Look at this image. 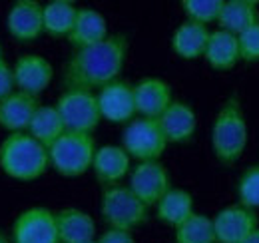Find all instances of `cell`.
Wrapping results in <instances>:
<instances>
[{"mask_svg":"<svg viewBox=\"0 0 259 243\" xmlns=\"http://www.w3.org/2000/svg\"><path fill=\"white\" fill-rule=\"evenodd\" d=\"M56 215V229L60 243H90L96 241V223L92 215L76 208H66Z\"/></svg>","mask_w":259,"mask_h":243,"instance_id":"obj_18","label":"cell"},{"mask_svg":"<svg viewBox=\"0 0 259 243\" xmlns=\"http://www.w3.org/2000/svg\"><path fill=\"white\" fill-rule=\"evenodd\" d=\"M0 243H10V241H8V239H6V235H4L2 231H0Z\"/></svg>","mask_w":259,"mask_h":243,"instance_id":"obj_33","label":"cell"},{"mask_svg":"<svg viewBox=\"0 0 259 243\" xmlns=\"http://www.w3.org/2000/svg\"><path fill=\"white\" fill-rule=\"evenodd\" d=\"M158 124L167 144H186L194 138L197 116L190 104L174 100L158 118Z\"/></svg>","mask_w":259,"mask_h":243,"instance_id":"obj_15","label":"cell"},{"mask_svg":"<svg viewBox=\"0 0 259 243\" xmlns=\"http://www.w3.org/2000/svg\"><path fill=\"white\" fill-rule=\"evenodd\" d=\"M176 243H218L213 219L203 213H192L176 227Z\"/></svg>","mask_w":259,"mask_h":243,"instance_id":"obj_26","label":"cell"},{"mask_svg":"<svg viewBox=\"0 0 259 243\" xmlns=\"http://www.w3.org/2000/svg\"><path fill=\"white\" fill-rule=\"evenodd\" d=\"M171 102V88L162 78H144L134 84V104L138 118L158 120Z\"/></svg>","mask_w":259,"mask_h":243,"instance_id":"obj_14","label":"cell"},{"mask_svg":"<svg viewBox=\"0 0 259 243\" xmlns=\"http://www.w3.org/2000/svg\"><path fill=\"white\" fill-rule=\"evenodd\" d=\"M66 132L92 134L102 120L98 98L94 92L88 90H64L58 102L54 104Z\"/></svg>","mask_w":259,"mask_h":243,"instance_id":"obj_6","label":"cell"},{"mask_svg":"<svg viewBox=\"0 0 259 243\" xmlns=\"http://www.w3.org/2000/svg\"><path fill=\"white\" fill-rule=\"evenodd\" d=\"M42 8L44 6L36 0H16L6 16L8 34L22 44L38 40L44 32Z\"/></svg>","mask_w":259,"mask_h":243,"instance_id":"obj_12","label":"cell"},{"mask_svg":"<svg viewBox=\"0 0 259 243\" xmlns=\"http://www.w3.org/2000/svg\"><path fill=\"white\" fill-rule=\"evenodd\" d=\"M192 213H194V197L190 191L180 187H171L156 206L158 219L171 227H178Z\"/></svg>","mask_w":259,"mask_h":243,"instance_id":"obj_23","label":"cell"},{"mask_svg":"<svg viewBox=\"0 0 259 243\" xmlns=\"http://www.w3.org/2000/svg\"><path fill=\"white\" fill-rule=\"evenodd\" d=\"M64 132V124H62V118H60L56 106L40 104L30 126H28V134L36 142H40L44 148H50Z\"/></svg>","mask_w":259,"mask_h":243,"instance_id":"obj_24","label":"cell"},{"mask_svg":"<svg viewBox=\"0 0 259 243\" xmlns=\"http://www.w3.org/2000/svg\"><path fill=\"white\" fill-rule=\"evenodd\" d=\"M98 108L102 120L112 124H126L136 118V104H134V86L124 80H114L108 86L100 88L96 94Z\"/></svg>","mask_w":259,"mask_h":243,"instance_id":"obj_10","label":"cell"},{"mask_svg":"<svg viewBox=\"0 0 259 243\" xmlns=\"http://www.w3.org/2000/svg\"><path fill=\"white\" fill-rule=\"evenodd\" d=\"M239 40V56L245 62H259V24L237 36Z\"/></svg>","mask_w":259,"mask_h":243,"instance_id":"obj_29","label":"cell"},{"mask_svg":"<svg viewBox=\"0 0 259 243\" xmlns=\"http://www.w3.org/2000/svg\"><path fill=\"white\" fill-rule=\"evenodd\" d=\"M257 215L243 206H229L213 217V231L218 243H241L257 229Z\"/></svg>","mask_w":259,"mask_h":243,"instance_id":"obj_13","label":"cell"},{"mask_svg":"<svg viewBox=\"0 0 259 243\" xmlns=\"http://www.w3.org/2000/svg\"><path fill=\"white\" fill-rule=\"evenodd\" d=\"M16 90L38 98L54 78L52 64L40 54H24L12 66Z\"/></svg>","mask_w":259,"mask_h":243,"instance_id":"obj_11","label":"cell"},{"mask_svg":"<svg viewBox=\"0 0 259 243\" xmlns=\"http://www.w3.org/2000/svg\"><path fill=\"white\" fill-rule=\"evenodd\" d=\"M96 142L92 134H78V132H64L50 148L48 157L50 166L64 178H78L92 170Z\"/></svg>","mask_w":259,"mask_h":243,"instance_id":"obj_4","label":"cell"},{"mask_svg":"<svg viewBox=\"0 0 259 243\" xmlns=\"http://www.w3.org/2000/svg\"><path fill=\"white\" fill-rule=\"evenodd\" d=\"M14 92H16V84H14L12 66L6 60H0V102L6 100Z\"/></svg>","mask_w":259,"mask_h":243,"instance_id":"obj_30","label":"cell"},{"mask_svg":"<svg viewBox=\"0 0 259 243\" xmlns=\"http://www.w3.org/2000/svg\"><path fill=\"white\" fill-rule=\"evenodd\" d=\"M108 36H110L108 34V22L98 10H94V8H78L74 28L68 34V42L76 50L100 44Z\"/></svg>","mask_w":259,"mask_h":243,"instance_id":"obj_19","label":"cell"},{"mask_svg":"<svg viewBox=\"0 0 259 243\" xmlns=\"http://www.w3.org/2000/svg\"><path fill=\"white\" fill-rule=\"evenodd\" d=\"M247 146V122L237 98H229L218 112L211 128V148L215 157L231 166L235 164Z\"/></svg>","mask_w":259,"mask_h":243,"instance_id":"obj_3","label":"cell"},{"mask_svg":"<svg viewBox=\"0 0 259 243\" xmlns=\"http://www.w3.org/2000/svg\"><path fill=\"white\" fill-rule=\"evenodd\" d=\"M98 243H136L132 231H122V229H106L100 239H96Z\"/></svg>","mask_w":259,"mask_h":243,"instance_id":"obj_31","label":"cell"},{"mask_svg":"<svg viewBox=\"0 0 259 243\" xmlns=\"http://www.w3.org/2000/svg\"><path fill=\"white\" fill-rule=\"evenodd\" d=\"M165 138L158 120L150 118H134L122 132V148L130 157L142 161H160L165 152Z\"/></svg>","mask_w":259,"mask_h":243,"instance_id":"obj_7","label":"cell"},{"mask_svg":"<svg viewBox=\"0 0 259 243\" xmlns=\"http://www.w3.org/2000/svg\"><path fill=\"white\" fill-rule=\"evenodd\" d=\"M90 243H98V241H90Z\"/></svg>","mask_w":259,"mask_h":243,"instance_id":"obj_35","label":"cell"},{"mask_svg":"<svg viewBox=\"0 0 259 243\" xmlns=\"http://www.w3.org/2000/svg\"><path fill=\"white\" fill-rule=\"evenodd\" d=\"M50 168L48 148L28 132L8 134L0 144V170L18 182H34Z\"/></svg>","mask_w":259,"mask_h":243,"instance_id":"obj_2","label":"cell"},{"mask_svg":"<svg viewBox=\"0 0 259 243\" xmlns=\"http://www.w3.org/2000/svg\"><path fill=\"white\" fill-rule=\"evenodd\" d=\"M209 34L207 26L186 20L171 34V50L184 60H197L205 54Z\"/></svg>","mask_w":259,"mask_h":243,"instance_id":"obj_20","label":"cell"},{"mask_svg":"<svg viewBox=\"0 0 259 243\" xmlns=\"http://www.w3.org/2000/svg\"><path fill=\"white\" fill-rule=\"evenodd\" d=\"M241 243H259V227L253 231V233H249V235H247Z\"/></svg>","mask_w":259,"mask_h":243,"instance_id":"obj_32","label":"cell"},{"mask_svg":"<svg viewBox=\"0 0 259 243\" xmlns=\"http://www.w3.org/2000/svg\"><path fill=\"white\" fill-rule=\"evenodd\" d=\"M128 56V38L124 34H110L100 44L76 50L66 62L62 82L66 90L104 88L118 80Z\"/></svg>","mask_w":259,"mask_h":243,"instance_id":"obj_1","label":"cell"},{"mask_svg":"<svg viewBox=\"0 0 259 243\" xmlns=\"http://www.w3.org/2000/svg\"><path fill=\"white\" fill-rule=\"evenodd\" d=\"M203 58L213 70H231L241 60L237 36L226 30L211 32Z\"/></svg>","mask_w":259,"mask_h":243,"instance_id":"obj_22","label":"cell"},{"mask_svg":"<svg viewBox=\"0 0 259 243\" xmlns=\"http://www.w3.org/2000/svg\"><path fill=\"white\" fill-rule=\"evenodd\" d=\"M130 157L124 152L122 146H102L94 153V161H92V172L96 176V180L106 187L118 185L130 172Z\"/></svg>","mask_w":259,"mask_h":243,"instance_id":"obj_17","label":"cell"},{"mask_svg":"<svg viewBox=\"0 0 259 243\" xmlns=\"http://www.w3.org/2000/svg\"><path fill=\"white\" fill-rule=\"evenodd\" d=\"M78 16V8L70 0H52L44 4L42 8V18H44V32L50 36H66L72 32L74 22Z\"/></svg>","mask_w":259,"mask_h":243,"instance_id":"obj_25","label":"cell"},{"mask_svg":"<svg viewBox=\"0 0 259 243\" xmlns=\"http://www.w3.org/2000/svg\"><path fill=\"white\" fill-rule=\"evenodd\" d=\"M14 243H60L56 215L46 208H30L16 217L12 225Z\"/></svg>","mask_w":259,"mask_h":243,"instance_id":"obj_9","label":"cell"},{"mask_svg":"<svg viewBox=\"0 0 259 243\" xmlns=\"http://www.w3.org/2000/svg\"><path fill=\"white\" fill-rule=\"evenodd\" d=\"M222 6H224V0H184L182 2V8L188 20L203 24V26L218 22Z\"/></svg>","mask_w":259,"mask_h":243,"instance_id":"obj_27","label":"cell"},{"mask_svg":"<svg viewBox=\"0 0 259 243\" xmlns=\"http://www.w3.org/2000/svg\"><path fill=\"white\" fill-rule=\"evenodd\" d=\"M237 197L239 206L247 210L259 208V166H251L241 174L237 183Z\"/></svg>","mask_w":259,"mask_h":243,"instance_id":"obj_28","label":"cell"},{"mask_svg":"<svg viewBox=\"0 0 259 243\" xmlns=\"http://www.w3.org/2000/svg\"><path fill=\"white\" fill-rule=\"evenodd\" d=\"M38 106H40L38 98L16 90L6 100L0 102V128L6 130L8 134L28 132V126L32 122Z\"/></svg>","mask_w":259,"mask_h":243,"instance_id":"obj_16","label":"cell"},{"mask_svg":"<svg viewBox=\"0 0 259 243\" xmlns=\"http://www.w3.org/2000/svg\"><path fill=\"white\" fill-rule=\"evenodd\" d=\"M128 187L144 206H158V201L171 189L169 174L162 161H142L130 174Z\"/></svg>","mask_w":259,"mask_h":243,"instance_id":"obj_8","label":"cell"},{"mask_svg":"<svg viewBox=\"0 0 259 243\" xmlns=\"http://www.w3.org/2000/svg\"><path fill=\"white\" fill-rule=\"evenodd\" d=\"M220 30L231 32L235 36L249 30L251 26L259 24L257 4L251 0H224L222 12L218 16Z\"/></svg>","mask_w":259,"mask_h":243,"instance_id":"obj_21","label":"cell"},{"mask_svg":"<svg viewBox=\"0 0 259 243\" xmlns=\"http://www.w3.org/2000/svg\"><path fill=\"white\" fill-rule=\"evenodd\" d=\"M100 213L108 229L132 231L148 219V206H144L128 185H112L102 191Z\"/></svg>","mask_w":259,"mask_h":243,"instance_id":"obj_5","label":"cell"},{"mask_svg":"<svg viewBox=\"0 0 259 243\" xmlns=\"http://www.w3.org/2000/svg\"><path fill=\"white\" fill-rule=\"evenodd\" d=\"M0 60H4V58H2V46H0Z\"/></svg>","mask_w":259,"mask_h":243,"instance_id":"obj_34","label":"cell"}]
</instances>
